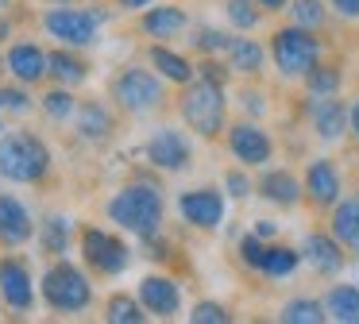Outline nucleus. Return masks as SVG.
<instances>
[{
    "mask_svg": "<svg viewBox=\"0 0 359 324\" xmlns=\"http://www.w3.org/2000/svg\"><path fill=\"white\" fill-rule=\"evenodd\" d=\"M147 58H151V66H155V74L166 77V81H174V85H186V81H194V77H197V66H194V62H189L186 54L163 46V43H151Z\"/></svg>",
    "mask_w": 359,
    "mask_h": 324,
    "instance_id": "nucleus-22",
    "label": "nucleus"
},
{
    "mask_svg": "<svg viewBox=\"0 0 359 324\" xmlns=\"http://www.w3.org/2000/svg\"><path fill=\"white\" fill-rule=\"evenodd\" d=\"M81 259L89 262V270L101 278H116L132 262V247L120 236H109L104 228H81Z\"/></svg>",
    "mask_w": 359,
    "mask_h": 324,
    "instance_id": "nucleus-8",
    "label": "nucleus"
},
{
    "mask_svg": "<svg viewBox=\"0 0 359 324\" xmlns=\"http://www.w3.org/2000/svg\"><path fill=\"white\" fill-rule=\"evenodd\" d=\"M47 4H74V0H47Z\"/></svg>",
    "mask_w": 359,
    "mask_h": 324,
    "instance_id": "nucleus-47",
    "label": "nucleus"
},
{
    "mask_svg": "<svg viewBox=\"0 0 359 324\" xmlns=\"http://www.w3.org/2000/svg\"><path fill=\"white\" fill-rule=\"evenodd\" d=\"M251 231H255V236H263V239H274V236H278V220H259Z\"/></svg>",
    "mask_w": 359,
    "mask_h": 324,
    "instance_id": "nucleus-41",
    "label": "nucleus"
},
{
    "mask_svg": "<svg viewBox=\"0 0 359 324\" xmlns=\"http://www.w3.org/2000/svg\"><path fill=\"white\" fill-rule=\"evenodd\" d=\"M263 58H266V50L248 35H232V43H228V50H224L228 66H232L236 74H248V77L263 74Z\"/></svg>",
    "mask_w": 359,
    "mask_h": 324,
    "instance_id": "nucleus-23",
    "label": "nucleus"
},
{
    "mask_svg": "<svg viewBox=\"0 0 359 324\" xmlns=\"http://www.w3.org/2000/svg\"><path fill=\"white\" fill-rule=\"evenodd\" d=\"M348 251H355V255H359V236H355V239H351V247H348Z\"/></svg>",
    "mask_w": 359,
    "mask_h": 324,
    "instance_id": "nucleus-46",
    "label": "nucleus"
},
{
    "mask_svg": "<svg viewBox=\"0 0 359 324\" xmlns=\"http://www.w3.org/2000/svg\"><path fill=\"white\" fill-rule=\"evenodd\" d=\"M255 193L263 201H271V205H278V208H294V205H302L305 185H302V177H294L290 170H266L255 182Z\"/></svg>",
    "mask_w": 359,
    "mask_h": 324,
    "instance_id": "nucleus-20",
    "label": "nucleus"
},
{
    "mask_svg": "<svg viewBox=\"0 0 359 324\" xmlns=\"http://www.w3.org/2000/svg\"><path fill=\"white\" fill-rule=\"evenodd\" d=\"M32 108V97L20 85H0V112H27Z\"/></svg>",
    "mask_w": 359,
    "mask_h": 324,
    "instance_id": "nucleus-37",
    "label": "nucleus"
},
{
    "mask_svg": "<svg viewBox=\"0 0 359 324\" xmlns=\"http://www.w3.org/2000/svg\"><path fill=\"white\" fill-rule=\"evenodd\" d=\"M35 231L27 205L12 193H0V247H24Z\"/></svg>",
    "mask_w": 359,
    "mask_h": 324,
    "instance_id": "nucleus-17",
    "label": "nucleus"
},
{
    "mask_svg": "<svg viewBox=\"0 0 359 324\" xmlns=\"http://www.w3.org/2000/svg\"><path fill=\"white\" fill-rule=\"evenodd\" d=\"M50 174V151L35 131H4L0 135V177L20 185H39Z\"/></svg>",
    "mask_w": 359,
    "mask_h": 324,
    "instance_id": "nucleus-3",
    "label": "nucleus"
},
{
    "mask_svg": "<svg viewBox=\"0 0 359 324\" xmlns=\"http://www.w3.org/2000/svg\"><path fill=\"white\" fill-rule=\"evenodd\" d=\"M43 301H47L50 313H81V309L93 305V285H89L81 266L58 259L43 274Z\"/></svg>",
    "mask_w": 359,
    "mask_h": 324,
    "instance_id": "nucleus-5",
    "label": "nucleus"
},
{
    "mask_svg": "<svg viewBox=\"0 0 359 324\" xmlns=\"http://www.w3.org/2000/svg\"><path fill=\"white\" fill-rule=\"evenodd\" d=\"M39 243L47 255L62 259V255L70 251V220H66V216H47V220L39 224Z\"/></svg>",
    "mask_w": 359,
    "mask_h": 324,
    "instance_id": "nucleus-30",
    "label": "nucleus"
},
{
    "mask_svg": "<svg viewBox=\"0 0 359 324\" xmlns=\"http://www.w3.org/2000/svg\"><path fill=\"white\" fill-rule=\"evenodd\" d=\"M140 301H143V309H147L151 316H174L182 309V293H178V282L174 278H166V274H147L140 282Z\"/></svg>",
    "mask_w": 359,
    "mask_h": 324,
    "instance_id": "nucleus-18",
    "label": "nucleus"
},
{
    "mask_svg": "<svg viewBox=\"0 0 359 324\" xmlns=\"http://www.w3.org/2000/svg\"><path fill=\"white\" fill-rule=\"evenodd\" d=\"M243 108H255V112H263V100H259V93H243Z\"/></svg>",
    "mask_w": 359,
    "mask_h": 324,
    "instance_id": "nucleus-44",
    "label": "nucleus"
},
{
    "mask_svg": "<svg viewBox=\"0 0 359 324\" xmlns=\"http://www.w3.org/2000/svg\"><path fill=\"white\" fill-rule=\"evenodd\" d=\"M0 8H4V0H0Z\"/></svg>",
    "mask_w": 359,
    "mask_h": 324,
    "instance_id": "nucleus-49",
    "label": "nucleus"
},
{
    "mask_svg": "<svg viewBox=\"0 0 359 324\" xmlns=\"http://www.w3.org/2000/svg\"><path fill=\"white\" fill-rule=\"evenodd\" d=\"M178 212L189 228L197 231H217L224 224V193L212 189V185H197V189H186L178 197Z\"/></svg>",
    "mask_w": 359,
    "mask_h": 324,
    "instance_id": "nucleus-10",
    "label": "nucleus"
},
{
    "mask_svg": "<svg viewBox=\"0 0 359 324\" xmlns=\"http://www.w3.org/2000/svg\"><path fill=\"white\" fill-rule=\"evenodd\" d=\"M224 15L236 31H255L263 23V8L255 0H224Z\"/></svg>",
    "mask_w": 359,
    "mask_h": 324,
    "instance_id": "nucleus-32",
    "label": "nucleus"
},
{
    "mask_svg": "<svg viewBox=\"0 0 359 324\" xmlns=\"http://www.w3.org/2000/svg\"><path fill=\"white\" fill-rule=\"evenodd\" d=\"M328 8H332L340 20H359V0H328Z\"/></svg>",
    "mask_w": 359,
    "mask_h": 324,
    "instance_id": "nucleus-39",
    "label": "nucleus"
},
{
    "mask_svg": "<svg viewBox=\"0 0 359 324\" xmlns=\"http://www.w3.org/2000/svg\"><path fill=\"white\" fill-rule=\"evenodd\" d=\"M224 189H228V197L243 201L251 189H255V182H251V177L243 174V170H228V174H224Z\"/></svg>",
    "mask_w": 359,
    "mask_h": 324,
    "instance_id": "nucleus-38",
    "label": "nucleus"
},
{
    "mask_svg": "<svg viewBox=\"0 0 359 324\" xmlns=\"http://www.w3.org/2000/svg\"><path fill=\"white\" fill-rule=\"evenodd\" d=\"M143 154H147V162H151L155 170L178 174V170H186V166H189V158H194V147H189V139L182 135L178 128H158L155 135L147 139Z\"/></svg>",
    "mask_w": 359,
    "mask_h": 324,
    "instance_id": "nucleus-11",
    "label": "nucleus"
},
{
    "mask_svg": "<svg viewBox=\"0 0 359 324\" xmlns=\"http://www.w3.org/2000/svg\"><path fill=\"white\" fill-rule=\"evenodd\" d=\"M43 112H47V120H55V123L78 116V97L70 93V85H55V89L43 93Z\"/></svg>",
    "mask_w": 359,
    "mask_h": 324,
    "instance_id": "nucleus-31",
    "label": "nucleus"
},
{
    "mask_svg": "<svg viewBox=\"0 0 359 324\" xmlns=\"http://www.w3.org/2000/svg\"><path fill=\"white\" fill-rule=\"evenodd\" d=\"M263 12H282V8H290V0H255Z\"/></svg>",
    "mask_w": 359,
    "mask_h": 324,
    "instance_id": "nucleus-42",
    "label": "nucleus"
},
{
    "mask_svg": "<svg viewBox=\"0 0 359 324\" xmlns=\"http://www.w3.org/2000/svg\"><path fill=\"white\" fill-rule=\"evenodd\" d=\"M271 58H274V69H278L286 81L305 77L320 62V39H317V31L297 27V23L278 27L271 35Z\"/></svg>",
    "mask_w": 359,
    "mask_h": 324,
    "instance_id": "nucleus-4",
    "label": "nucleus"
},
{
    "mask_svg": "<svg viewBox=\"0 0 359 324\" xmlns=\"http://www.w3.org/2000/svg\"><path fill=\"white\" fill-rule=\"evenodd\" d=\"M344 251H348V247H344L332 231H309L305 243H302V259L309 262L320 278H336V274H340L344 262H348V255H344Z\"/></svg>",
    "mask_w": 359,
    "mask_h": 324,
    "instance_id": "nucleus-15",
    "label": "nucleus"
},
{
    "mask_svg": "<svg viewBox=\"0 0 359 324\" xmlns=\"http://www.w3.org/2000/svg\"><path fill=\"white\" fill-rule=\"evenodd\" d=\"M302 185H305V201H309L313 208H320V212H325V208L332 212V205L344 193V177H340V170H336L332 158H313L302 174Z\"/></svg>",
    "mask_w": 359,
    "mask_h": 324,
    "instance_id": "nucleus-12",
    "label": "nucleus"
},
{
    "mask_svg": "<svg viewBox=\"0 0 359 324\" xmlns=\"http://www.w3.org/2000/svg\"><path fill=\"white\" fill-rule=\"evenodd\" d=\"M0 297L12 313H32L35 290H32V266L20 255H4L0 259Z\"/></svg>",
    "mask_w": 359,
    "mask_h": 324,
    "instance_id": "nucleus-13",
    "label": "nucleus"
},
{
    "mask_svg": "<svg viewBox=\"0 0 359 324\" xmlns=\"http://www.w3.org/2000/svg\"><path fill=\"white\" fill-rule=\"evenodd\" d=\"M228 43H232V35H224V31H217V27H201L194 35V46L201 54H224Z\"/></svg>",
    "mask_w": 359,
    "mask_h": 324,
    "instance_id": "nucleus-36",
    "label": "nucleus"
},
{
    "mask_svg": "<svg viewBox=\"0 0 359 324\" xmlns=\"http://www.w3.org/2000/svg\"><path fill=\"white\" fill-rule=\"evenodd\" d=\"M297 266H302V251H297V247L266 243V255H263V266H259V274H263V278H290Z\"/></svg>",
    "mask_w": 359,
    "mask_h": 324,
    "instance_id": "nucleus-27",
    "label": "nucleus"
},
{
    "mask_svg": "<svg viewBox=\"0 0 359 324\" xmlns=\"http://www.w3.org/2000/svg\"><path fill=\"white\" fill-rule=\"evenodd\" d=\"M302 85H305V97H336L340 85H344L340 62H317V66L302 77Z\"/></svg>",
    "mask_w": 359,
    "mask_h": 324,
    "instance_id": "nucleus-25",
    "label": "nucleus"
},
{
    "mask_svg": "<svg viewBox=\"0 0 359 324\" xmlns=\"http://www.w3.org/2000/svg\"><path fill=\"white\" fill-rule=\"evenodd\" d=\"M4 66H8V74L16 77L20 85H39L43 77H50V54L43 50L39 43L24 39V43H12L8 46Z\"/></svg>",
    "mask_w": 359,
    "mask_h": 324,
    "instance_id": "nucleus-16",
    "label": "nucleus"
},
{
    "mask_svg": "<svg viewBox=\"0 0 359 324\" xmlns=\"http://www.w3.org/2000/svg\"><path fill=\"white\" fill-rule=\"evenodd\" d=\"M50 77H55L58 85H81L89 77V66L81 54H74V46H58V50H50Z\"/></svg>",
    "mask_w": 359,
    "mask_h": 324,
    "instance_id": "nucleus-24",
    "label": "nucleus"
},
{
    "mask_svg": "<svg viewBox=\"0 0 359 324\" xmlns=\"http://www.w3.org/2000/svg\"><path fill=\"white\" fill-rule=\"evenodd\" d=\"M78 131L86 143L101 147L112 139V131H116V120H112V112L101 104V100H86V104H78Z\"/></svg>",
    "mask_w": 359,
    "mask_h": 324,
    "instance_id": "nucleus-21",
    "label": "nucleus"
},
{
    "mask_svg": "<svg viewBox=\"0 0 359 324\" xmlns=\"http://www.w3.org/2000/svg\"><path fill=\"white\" fill-rule=\"evenodd\" d=\"M325 309H328V320L359 324V285H332L325 293Z\"/></svg>",
    "mask_w": 359,
    "mask_h": 324,
    "instance_id": "nucleus-26",
    "label": "nucleus"
},
{
    "mask_svg": "<svg viewBox=\"0 0 359 324\" xmlns=\"http://www.w3.org/2000/svg\"><path fill=\"white\" fill-rule=\"evenodd\" d=\"M186 27H189V15H186V8H178V4H155V8H147V12L140 15V31L151 35L155 43L178 39Z\"/></svg>",
    "mask_w": 359,
    "mask_h": 324,
    "instance_id": "nucleus-19",
    "label": "nucleus"
},
{
    "mask_svg": "<svg viewBox=\"0 0 359 324\" xmlns=\"http://www.w3.org/2000/svg\"><path fill=\"white\" fill-rule=\"evenodd\" d=\"M224 143H228V151H232V158L240 162V166H266V162L274 158V139L266 135L255 120L228 123Z\"/></svg>",
    "mask_w": 359,
    "mask_h": 324,
    "instance_id": "nucleus-9",
    "label": "nucleus"
},
{
    "mask_svg": "<svg viewBox=\"0 0 359 324\" xmlns=\"http://www.w3.org/2000/svg\"><path fill=\"white\" fill-rule=\"evenodd\" d=\"M178 112L186 120V128L201 139H220L228 128V100H224V85L212 77L197 74L194 81L182 85L178 97Z\"/></svg>",
    "mask_w": 359,
    "mask_h": 324,
    "instance_id": "nucleus-1",
    "label": "nucleus"
},
{
    "mask_svg": "<svg viewBox=\"0 0 359 324\" xmlns=\"http://www.w3.org/2000/svg\"><path fill=\"white\" fill-rule=\"evenodd\" d=\"M240 262L248 270H259L263 266V255H266V243H263V236H255V231H248V236H240Z\"/></svg>",
    "mask_w": 359,
    "mask_h": 324,
    "instance_id": "nucleus-35",
    "label": "nucleus"
},
{
    "mask_svg": "<svg viewBox=\"0 0 359 324\" xmlns=\"http://www.w3.org/2000/svg\"><path fill=\"white\" fill-rule=\"evenodd\" d=\"M290 20H294L297 27L320 31L328 20V8H325V0H290Z\"/></svg>",
    "mask_w": 359,
    "mask_h": 324,
    "instance_id": "nucleus-33",
    "label": "nucleus"
},
{
    "mask_svg": "<svg viewBox=\"0 0 359 324\" xmlns=\"http://www.w3.org/2000/svg\"><path fill=\"white\" fill-rule=\"evenodd\" d=\"M348 131H351V139L359 143V97L348 104Z\"/></svg>",
    "mask_w": 359,
    "mask_h": 324,
    "instance_id": "nucleus-40",
    "label": "nucleus"
},
{
    "mask_svg": "<svg viewBox=\"0 0 359 324\" xmlns=\"http://www.w3.org/2000/svg\"><path fill=\"white\" fill-rule=\"evenodd\" d=\"M120 8H128V12H140V8H151L155 0H116Z\"/></svg>",
    "mask_w": 359,
    "mask_h": 324,
    "instance_id": "nucleus-43",
    "label": "nucleus"
},
{
    "mask_svg": "<svg viewBox=\"0 0 359 324\" xmlns=\"http://www.w3.org/2000/svg\"><path fill=\"white\" fill-rule=\"evenodd\" d=\"M101 12H89V8H66V4H55L47 15H43V27L58 39L62 46H93L97 43V31H101Z\"/></svg>",
    "mask_w": 359,
    "mask_h": 324,
    "instance_id": "nucleus-7",
    "label": "nucleus"
},
{
    "mask_svg": "<svg viewBox=\"0 0 359 324\" xmlns=\"http://www.w3.org/2000/svg\"><path fill=\"white\" fill-rule=\"evenodd\" d=\"M278 320H286V324H320V320H328V309H325V301H317V297H294V301H286V305L278 309Z\"/></svg>",
    "mask_w": 359,
    "mask_h": 324,
    "instance_id": "nucleus-29",
    "label": "nucleus"
},
{
    "mask_svg": "<svg viewBox=\"0 0 359 324\" xmlns=\"http://www.w3.org/2000/svg\"><path fill=\"white\" fill-rule=\"evenodd\" d=\"M163 208L166 205H163L158 185L132 182L109 201V220L120 224L124 231H132V236L147 239V236H155V231H163Z\"/></svg>",
    "mask_w": 359,
    "mask_h": 324,
    "instance_id": "nucleus-2",
    "label": "nucleus"
},
{
    "mask_svg": "<svg viewBox=\"0 0 359 324\" xmlns=\"http://www.w3.org/2000/svg\"><path fill=\"white\" fill-rule=\"evenodd\" d=\"M8 35H12V27H8V20H0V43H8Z\"/></svg>",
    "mask_w": 359,
    "mask_h": 324,
    "instance_id": "nucleus-45",
    "label": "nucleus"
},
{
    "mask_svg": "<svg viewBox=\"0 0 359 324\" xmlns=\"http://www.w3.org/2000/svg\"><path fill=\"white\" fill-rule=\"evenodd\" d=\"M147 309H143L140 293L135 297H128V293H112L109 301H104V320L109 324H143L147 320Z\"/></svg>",
    "mask_w": 359,
    "mask_h": 324,
    "instance_id": "nucleus-28",
    "label": "nucleus"
},
{
    "mask_svg": "<svg viewBox=\"0 0 359 324\" xmlns=\"http://www.w3.org/2000/svg\"><path fill=\"white\" fill-rule=\"evenodd\" d=\"M305 120L320 143H336L348 135V104L340 97H309L305 100Z\"/></svg>",
    "mask_w": 359,
    "mask_h": 324,
    "instance_id": "nucleus-14",
    "label": "nucleus"
},
{
    "mask_svg": "<svg viewBox=\"0 0 359 324\" xmlns=\"http://www.w3.org/2000/svg\"><path fill=\"white\" fill-rule=\"evenodd\" d=\"M109 97L116 100V108L140 116V112H155L166 93H163L158 74H151V69H143V66H128V69H120V74H112Z\"/></svg>",
    "mask_w": 359,
    "mask_h": 324,
    "instance_id": "nucleus-6",
    "label": "nucleus"
},
{
    "mask_svg": "<svg viewBox=\"0 0 359 324\" xmlns=\"http://www.w3.org/2000/svg\"><path fill=\"white\" fill-rule=\"evenodd\" d=\"M189 320L194 324H228L232 313H228V305H220V301H197V305L189 309Z\"/></svg>",
    "mask_w": 359,
    "mask_h": 324,
    "instance_id": "nucleus-34",
    "label": "nucleus"
},
{
    "mask_svg": "<svg viewBox=\"0 0 359 324\" xmlns=\"http://www.w3.org/2000/svg\"><path fill=\"white\" fill-rule=\"evenodd\" d=\"M0 135H4V123H0Z\"/></svg>",
    "mask_w": 359,
    "mask_h": 324,
    "instance_id": "nucleus-48",
    "label": "nucleus"
}]
</instances>
